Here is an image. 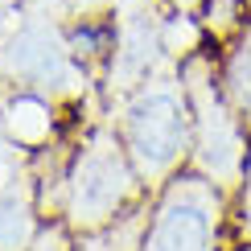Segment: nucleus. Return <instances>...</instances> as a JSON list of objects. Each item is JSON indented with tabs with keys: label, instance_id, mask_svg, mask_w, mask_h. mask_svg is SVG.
<instances>
[{
	"label": "nucleus",
	"instance_id": "obj_5",
	"mask_svg": "<svg viewBox=\"0 0 251 251\" xmlns=\"http://www.w3.org/2000/svg\"><path fill=\"white\" fill-rule=\"evenodd\" d=\"M0 70L21 91H37L46 99L78 95L87 87V70L66 46V29L50 17H25L8 29L0 46Z\"/></svg>",
	"mask_w": 251,
	"mask_h": 251
},
{
	"label": "nucleus",
	"instance_id": "obj_4",
	"mask_svg": "<svg viewBox=\"0 0 251 251\" xmlns=\"http://www.w3.org/2000/svg\"><path fill=\"white\" fill-rule=\"evenodd\" d=\"M226 218L231 194L185 165L161 190H152L136 251H223Z\"/></svg>",
	"mask_w": 251,
	"mask_h": 251
},
{
	"label": "nucleus",
	"instance_id": "obj_11",
	"mask_svg": "<svg viewBox=\"0 0 251 251\" xmlns=\"http://www.w3.org/2000/svg\"><path fill=\"white\" fill-rule=\"evenodd\" d=\"M29 251H75V243H70V226L62 223V218H50V223L37 231V239L29 243Z\"/></svg>",
	"mask_w": 251,
	"mask_h": 251
},
{
	"label": "nucleus",
	"instance_id": "obj_10",
	"mask_svg": "<svg viewBox=\"0 0 251 251\" xmlns=\"http://www.w3.org/2000/svg\"><path fill=\"white\" fill-rule=\"evenodd\" d=\"M226 226H231L235 243H251V156H247L239 190L231 194V218H226Z\"/></svg>",
	"mask_w": 251,
	"mask_h": 251
},
{
	"label": "nucleus",
	"instance_id": "obj_8",
	"mask_svg": "<svg viewBox=\"0 0 251 251\" xmlns=\"http://www.w3.org/2000/svg\"><path fill=\"white\" fill-rule=\"evenodd\" d=\"M214 75H218L223 99L231 103L235 116L251 128V21L214 50Z\"/></svg>",
	"mask_w": 251,
	"mask_h": 251
},
{
	"label": "nucleus",
	"instance_id": "obj_12",
	"mask_svg": "<svg viewBox=\"0 0 251 251\" xmlns=\"http://www.w3.org/2000/svg\"><path fill=\"white\" fill-rule=\"evenodd\" d=\"M165 4H169V8H177V13H202V4H206V0H165Z\"/></svg>",
	"mask_w": 251,
	"mask_h": 251
},
{
	"label": "nucleus",
	"instance_id": "obj_13",
	"mask_svg": "<svg viewBox=\"0 0 251 251\" xmlns=\"http://www.w3.org/2000/svg\"><path fill=\"white\" fill-rule=\"evenodd\" d=\"M235 251H251V243H235Z\"/></svg>",
	"mask_w": 251,
	"mask_h": 251
},
{
	"label": "nucleus",
	"instance_id": "obj_3",
	"mask_svg": "<svg viewBox=\"0 0 251 251\" xmlns=\"http://www.w3.org/2000/svg\"><path fill=\"white\" fill-rule=\"evenodd\" d=\"M181 82L194 111V149L190 169L214 181L223 194H235L243 181L247 156H251V128L235 116V107L223 99L214 75V50H198L181 62Z\"/></svg>",
	"mask_w": 251,
	"mask_h": 251
},
{
	"label": "nucleus",
	"instance_id": "obj_1",
	"mask_svg": "<svg viewBox=\"0 0 251 251\" xmlns=\"http://www.w3.org/2000/svg\"><path fill=\"white\" fill-rule=\"evenodd\" d=\"M111 128H116L128 161L136 165L144 190H161L165 181L190 165L194 149V111L185 95L181 70H156L120 99H111Z\"/></svg>",
	"mask_w": 251,
	"mask_h": 251
},
{
	"label": "nucleus",
	"instance_id": "obj_2",
	"mask_svg": "<svg viewBox=\"0 0 251 251\" xmlns=\"http://www.w3.org/2000/svg\"><path fill=\"white\" fill-rule=\"evenodd\" d=\"M149 194L111 124H95L58 177V218L78 235L107 231Z\"/></svg>",
	"mask_w": 251,
	"mask_h": 251
},
{
	"label": "nucleus",
	"instance_id": "obj_7",
	"mask_svg": "<svg viewBox=\"0 0 251 251\" xmlns=\"http://www.w3.org/2000/svg\"><path fill=\"white\" fill-rule=\"evenodd\" d=\"M0 132L8 136L13 144L21 149L37 152L46 149L50 140H54L58 132V120H54V103L46 95H37V91H13V95L0 99Z\"/></svg>",
	"mask_w": 251,
	"mask_h": 251
},
{
	"label": "nucleus",
	"instance_id": "obj_6",
	"mask_svg": "<svg viewBox=\"0 0 251 251\" xmlns=\"http://www.w3.org/2000/svg\"><path fill=\"white\" fill-rule=\"evenodd\" d=\"M29 149L13 144L0 132V251H29V243L37 239V181L29 169Z\"/></svg>",
	"mask_w": 251,
	"mask_h": 251
},
{
	"label": "nucleus",
	"instance_id": "obj_9",
	"mask_svg": "<svg viewBox=\"0 0 251 251\" xmlns=\"http://www.w3.org/2000/svg\"><path fill=\"white\" fill-rule=\"evenodd\" d=\"M198 21H202L210 46H223L226 37H235L239 29L251 21V0H206L202 13H198Z\"/></svg>",
	"mask_w": 251,
	"mask_h": 251
}]
</instances>
